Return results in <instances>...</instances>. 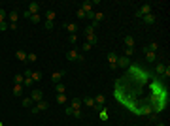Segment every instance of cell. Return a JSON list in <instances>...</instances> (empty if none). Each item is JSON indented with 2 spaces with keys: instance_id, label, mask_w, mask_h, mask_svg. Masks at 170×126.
Wrapping results in <instances>:
<instances>
[{
  "instance_id": "obj_26",
  "label": "cell",
  "mask_w": 170,
  "mask_h": 126,
  "mask_svg": "<svg viewBox=\"0 0 170 126\" xmlns=\"http://www.w3.org/2000/svg\"><path fill=\"white\" fill-rule=\"evenodd\" d=\"M21 106H23V107H32L34 102L30 100V96H28V98H23V100H21Z\"/></svg>"
},
{
  "instance_id": "obj_27",
  "label": "cell",
  "mask_w": 170,
  "mask_h": 126,
  "mask_svg": "<svg viewBox=\"0 0 170 126\" xmlns=\"http://www.w3.org/2000/svg\"><path fill=\"white\" fill-rule=\"evenodd\" d=\"M42 77H44V75H42V72H32V74H30V79H32V83L42 81Z\"/></svg>"
},
{
  "instance_id": "obj_33",
  "label": "cell",
  "mask_w": 170,
  "mask_h": 126,
  "mask_svg": "<svg viewBox=\"0 0 170 126\" xmlns=\"http://www.w3.org/2000/svg\"><path fill=\"white\" fill-rule=\"evenodd\" d=\"M132 55H134V49H131V47H125L123 57H132Z\"/></svg>"
},
{
  "instance_id": "obj_41",
  "label": "cell",
  "mask_w": 170,
  "mask_h": 126,
  "mask_svg": "<svg viewBox=\"0 0 170 126\" xmlns=\"http://www.w3.org/2000/svg\"><path fill=\"white\" fill-rule=\"evenodd\" d=\"M155 126H166L165 122H157V124H155Z\"/></svg>"
},
{
  "instance_id": "obj_22",
  "label": "cell",
  "mask_w": 170,
  "mask_h": 126,
  "mask_svg": "<svg viewBox=\"0 0 170 126\" xmlns=\"http://www.w3.org/2000/svg\"><path fill=\"white\" fill-rule=\"evenodd\" d=\"M38 60V55L36 53H27V64H34Z\"/></svg>"
},
{
  "instance_id": "obj_42",
  "label": "cell",
  "mask_w": 170,
  "mask_h": 126,
  "mask_svg": "<svg viewBox=\"0 0 170 126\" xmlns=\"http://www.w3.org/2000/svg\"><path fill=\"white\" fill-rule=\"evenodd\" d=\"M0 126H4V122H2V121H0Z\"/></svg>"
},
{
  "instance_id": "obj_39",
  "label": "cell",
  "mask_w": 170,
  "mask_h": 126,
  "mask_svg": "<svg viewBox=\"0 0 170 126\" xmlns=\"http://www.w3.org/2000/svg\"><path fill=\"white\" fill-rule=\"evenodd\" d=\"M65 113H66V115H72V107L66 106V107H65Z\"/></svg>"
},
{
  "instance_id": "obj_40",
  "label": "cell",
  "mask_w": 170,
  "mask_h": 126,
  "mask_svg": "<svg viewBox=\"0 0 170 126\" xmlns=\"http://www.w3.org/2000/svg\"><path fill=\"white\" fill-rule=\"evenodd\" d=\"M162 75H165V77H170V68L166 66V70H165V74H162Z\"/></svg>"
},
{
  "instance_id": "obj_14",
  "label": "cell",
  "mask_w": 170,
  "mask_h": 126,
  "mask_svg": "<svg viewBox=\"0 0 170 126\" xmlns=\"http://www.w3.org/2000/svg\"><path fill=\"white\" fill-rule=\"evenodd\" d=\"M81 106L95 107V98H93V96H81Z\"/></svg>"
},
{
  "instance_id": "obj_24",
  "label": "cell",
  "mask_w": 170,
  "mask_h": 126,
  "mask_svg": "<svg viewBox=\"0 0 170 126\" xmlns=\"http://www.w3.org/2000/svg\"><path fill=\"white\" fill-rule=\"evenodd\" d=\"M28 19H30V23H34V25H36V23H40V21L44 19V11H42V13H36V15H30Z\"/></svg>"
},
{
  "instance_id": "obj_32",
  "label": "cell",
  "mask_w": 170,
  "mask_h": 126,
  "mask_svg": "<svg viewBox=\"0 0 170 126\" xmlns=\"http://www.w3.org/2000/svg\"><path fill=\"white\" fill-rule=\"evenodd\" d=\"M76 15H77V19H87V13H85L81 8H77V11H76Z\"/></svg>"
},
{
  "instance_id": "obj_2",
  "label": "cell",
  "mask_w": 170,
  "mask_h": 126,
  "mask_svg": "<svg viewBox=\"0 0 170 126\" xmlns=\"http://www.w3.org/2000/svg\"><path fill=\"white\" fill-rule=\"evenodd\" d=\"M42 11H44V8H42V4H40V2H30L28 10L23 13V17H25V19H28L30 15H36V13H42Z\"/></svg>"
},
{
  "instance_id": "obj_29",
  "label": "cell",
  "mask_w": 170,
  "mask_h": 126,
  "mask_svg": "<svg viewBox=\"0 0 170 126\" xmlns=\"http://www.w3.org/2000/svg\"><path fill=\"white\" fill-rule=\"evenodd\" d=\"M13 81H15V85H23V81H25V75H23V74H15V77H13Z\"/></svg>"
},
{
  "instance_id": "obj_20",
  "label": "cell",
  "mask_w": 170,
  "mask_h": 126,
  "mask_svg": "<svg viewBox=\"0 0 170 126\" xmlns=\"http://www.w3.org/2000/svg\"><path fill=\"white\" fill-rule=\"evenodd\" d=\"M144 51H151V53H157V51H159V44H157V41H151L150 45H146V47H144Z\"/></svg>"
},
{
  "instance_id": "obj_34",
  "label": "cell",
  "mask_w": 170,
  "mask_h": 126,
  "mask_svg": "<svg viewBox=\"0 0 170 126\" xmlns=\"http://www.w3.org/2000/svg\"><path fill=\"white\" fill-rule=\"evenodd\" d=\"M8 28H10V23H8V21L0 23V32H4V30H8Z\"/></svg>"
},
{
  "instance_id": "obj_3",
  "label": "cell",
  "mask_w": 170,
  "mask_h": 126,
  "mask_svg": "<svg viewBox=\"0 0 170 126\" xmlns=\"http://www.w3.org/2000/svg\"><path fill=\"white\" fill-rule=\"evenodd\" d=\"M70 107H72V115L76 118L81 117V98H74L72 102H70Z\"/></svg>"
},
{
  "instance_id": "obj_4",
  "label": "cell",
  "mask_w": 170,
  "mask_h": 126,
  "mask_svg": "<svg viewBox=\"0 0 170 126\" xmlns=\"http://www.w3.org/2000/svg\"><path fill=\"white\" fill-rule=\"evenodd\" d=\"M47 107H49V102H47V100H40V102H36V104L30 107V113H32V115H38L40 111H46Z\"/></svg>"
},
{
  "instance_id": "obj_16",
  "label": "cell",
  "mask_w": 170,
  "mask_h": 126,
  "mask_svg": "<svg viewBox=\"0 0 170 126\" xmlns=\"http://www.w3.org/2000/svg\"><path fill=\"white\" fill-rule=\"evenodd\" d=\"M17 19H19V13H17L15 10H13V11H8V23H10V25H17V23H15Z\"/></svg>"
},
{
  "instance_id": "obj_9",
  "label": "cell",
  "mask_w": 170,
  "mask_h": 126,
  "mask_svg": "<svg viewBox=\"0 0 170 126\" xmlns=\"http://www.w3.org/2000/svg\"><path fill=\"white\" fill-rule=\"evenodd\" d=\"M102 19H104V13H102V11H95V13H93V19H91V26H93V28H96V26L100 25Z\"/></svg>"
},
{
  "instance_id": "obj_1",
  "label": "cell",
  "mask_w": 170,
  "mask_h": 126,
  "mask_svg": "<svg viewBox=\"0 0 170 126\" xmlns=\"http://www.w3.org/2000/svg\"><path fill=\"white\" fill-rule=\"evenodd\" d=\"M44 17H46V30H53L55 17H57V11H55V8H47V10L44 11Z\"/></svg>"
},
{
  "instance_id": "obj_28",
  "label": "cell",
  "mask_w": 170,
  "mask_h": 126,
  "mask_svg": "<svg viewBox=\"0 0 170 126\" xmlns=\"http://www.w3.org/2000/svg\"><path fill=\"white\" fill-rule=\"evenodd\" d=\"M55 90H57V94H66V87L62 85V83H57V85H55Z\"/></svg>"
},
{
  "instance_id": "obj_25",
  "label": "cell",
  "mask_w": 170,
  "mask_h": 126,
  "mask_svg": "<svg viewBox=\"0 0 170 126\" xmlns=\"http://www.w3.org/2000/svg\"><path fill=\"white\" fill-rule=\"evenodd\" d=\"M123 41H125V45H127V47L134 49V38H132V36H125V38H123Z\"/></svg>"
},
{
  "instance_id": "obj_37",
  "label": "cell",
  "mask_w": 170,
  "mask_h": 126,
  "mask_svg": "<svg viewBox=\"0 0 170 126\" xmlns=\"http://www.w3.org/2000/svg\"><path fill=\"white\" fill-rule=\"evenodd\" d=\"M91 47H93V45H91V44H87V41H85V44L81 45V51H91Z\"/></svg>"
},
{
  "instance_id": "obj_23",
  "label": "cell",
  "mask_w": 170,
  "mask_h": 126,
  "mask_svg": "<svg viewBox=\"0 0 170 126\" xmlns=\"http://www.w3.org/2000/svg\"><path fill=\"white\" fill-rule=\"evenodd\" d=\"M165 70H166V66L162 64V62H155V72H157L159 75H162V74H165Z\"/></svg>"
},
{
  "instance_id": "obj_11",
  "label": "cell",
  "mask_w": 170,
  "mask_h": 126,
  "mask_svg": "<svg viewBox=\"0 0 170 126\" xmlns=\"http://www.w3.org/2000/svg\"><path fill=\"white\" fill-rule=\"evenodd\" d=\"M66 75L65 70H59V72H53L51 74V81H53V85H57V83H61V79Z\"/></svg>"
},
{
  "instance_id": "obj_6",
  "label": "cell",
  "mask_w": 170,
  "mask_h": 126,
  "mask_svg": "<svg viewBox=\"0 0 170 126\" xmlns=\"http://www.w3.org/2000/svg\"><path fill=\"white\" fill-rule=\"evenodd\" d=\"M85 38H87V44H91V45H95L96 44V36H95V28L93 26H85Z\"/></svg>"
},
{
  "instance_id": "obj_38",
  "label": "cell",
  "mask_w": 170,
  "mask_h": 126,
  "mask_svg": "<svg viewBox=\"0 0 170 126\" xmlns=\"http://www.w3.org/2000/svg\"><path fill=\"white\" fill-rule=\"evenodd\" d=\"M76 40H77L76 34H70V36H68V41H70V44H76Z\"/></svg>"
},
{
  "instance_id": "obj_21",
  "label": "cell",
  "mask_w": 170,
  "mask_h": 126,
  "mask_svg": "<svg viewBox=\"0 0 170 126\" xmlns=\"http://www.w3.org/2000/svg\"><path fill=\"white\" fill-rule=\"evenodd\" d=\"M65 28L68 30V34H76L77 32V25L76 23H65Z\"/></svg>"
},
{
  "instance_id": "obj_7",
  "label": "cell",
  "mask_w": 170,
  "mask_h": 126,
  "mask_svg": "<svg viewBox=\"0 0 170 126\" xmlns=\"http://www.w3.org/2000/svg\"><path fill=\"white\" fill-rule=\"evenodd\" d=\"M147 13H151V4H142L136 10V19H142L144 15H147Z\"/></svg>"
},
{
  "instance_id": "obj_17",
  "label": "cell",
  "mask_w": 170,
  "mask_h": 126,
  "mask_svg": "<svg viewBox=\"0 0 170 126\" xmlns=\"http://www.w3.org/2000/svg\"><path fill=\"white\" fill-rule=\"evenodd\" d=\"M15 57L19 62H23V64L27 66V51H23V49H19V51H15Z\"/></svg>"
},
{
  "instance_id": "obj_36",
  "label": "cell",
  "mask_w": 170,
  "mask_h": 126,
  "mask_svg": "<svg viewBox=\"0 0 170 126\" xmlns=\"http://www.w3.org/2000/svg\"><path fill=\"white\" fill-rule=\"evenodd\" d=\"M30 85H32V79H30V77H25V81H23V87L27 88V87H30Z\"/></svg>"
},
{
  "instance_id": "obj_35",
  "label": "cell",
  "mask_w": 170,
  "mask_h": 126,
  "mask_svg": "<svg viewBox=\"0 0 170 126\" xmlns=\"http://www.w3.org/2000/svg\"><path fill=\"white\" fill-rule=\"evenodd\" d=\"M100 121H108V111H106V107L100 111Z\"/></svg>"
},
{
  "instance_id": "obj_8",
  "label": "cell",
  "mask_w": 170,
  "mask_h": 126,
  "mask_svg": "<svg viewBox=\"0 0 170 126\" xmlns=\"http://www.w3.org/2000/svg\"><path fill=\"white\" fill-rule=\"evenodd\" d=\"M93 98H95V107H93V109H96V111H102V109H104L106 96H104V94H96V96H93Z\"/></svg>"
},
{
  "instance_id": "obj_30",
  "label": "cell",
  "mask_w": 170,
  "mask_h": 126,
  "mask_svg": "<svg viewBox=\"0 0 170 126\" xmlns=\"http://www.w3.org/2000/svg\"><path fill=\"white\" fill-rule=\"evenodd\" d=\"M55 100H57V104H66L68 102V96L66 94H57Z\"/></svg>"
},
{
  "instance_id": "obj_10",
  "label": "cell",
  "mask_w": 170,
  "mask_h": 126,
  "mask_svg": "<svg viewBox=\"0 0 170 126\" xmlns=\"http://www.w3.org/2000/svg\"><path fill=\"white\" fill-rule=\"evenodd\" d=\"M30 100L36 104V102H40V100H44V92H42L40 88H34V90H30Z\"/></svg>"
},
{
  "instance_id": "obj_31",
  "label": "cell",
  "mask_w": 170,
  "mask_h": 126,
  "mask_svg": "<svg viewBox=\"0 0 170 126\" xmlns=\"http://www.w3.org/2000/svg\"><path fill=\"white\" fill-rule=\"evenodd\" d=\"M4 21H8V11L0 8V23H4Z\"/></svg>"
},
{
  "instance_id": "obj_13",
  "label": "cell",
  "mask_w": 170,
  "mask_h": 126,
  "mask_svg": "<svg viewBox=\"0 0 170 126\" xmlns=\"http://www.w3.org/2000/svg\"><path fill=\"white\" fill-rule=\"evenodd\" d=\"M127 66H131V58L119 55V57H117V68H127Z\"/></svg>"
},
{
  "instance_id": "obj_18",
  "label": "cell",
  "mask_w": 170,
  "mask_h": 126,
  "mask_svg": "<svg viewBox=\"0 0 170 126\" xmlns=\"http://www.w3.org/2000/svg\"><path fill=\"white\" fill-rule=\"evenodd\" d=\"M157 53H151V51H146V60L150 62V64H155V62H157Z\"/></svg>"
},
{
  "instance_id": "obj_5",
  "label": "cell",
  "mask_w": 170,
  "mask_h": 126,
  "mask_svg": "<svg viewBox=\"0 0 170 126\" xmlns=\"http://www.w3.org/2000/svg\"><path fill=\"white\" fill-rule=\"evenodd\" d=\"M66 58L70 60V62H74V60H77V62H83L85 60V57L81 53H77L76 49H70V51H66Z\"/></svg>"
},
{
  "instance_id": "obj_12",
  "label": "cell",
  "mask_w": 170,
  "mask_h": 126,
  "mask_svg": "<svg viewBox=\"0 0 170 126\" xmlns=\"http://www.w3.org/2000/svg\"><path fill=\"white\" fill-rule=\"evenodd\" d=\"M117 57H119L117 53H108V66H110L112 70L117 68Z\"/></svg>"
},
{
  "instance_id": "obj_19",
  "label": "cell",
  "mask_w": 170,
  "mask_h": 126,
  "mask_svg": "<svg viewBox=\"0 0 170 126\" xmlns=\"http://www.w3.org/2000/svg\"><path fill=\"white\" fill-rule=\"evenodd\" d=\"M23 92H25V87L23 85H15V83H13V96H23Z\"/></svg>"
},
{
  "instance_id": "obj_15",
  "label": "cell",
  "mask_w": 170,
  "mask_h": 126,
  "mask_svg": "<svg viewBox=\"0 0 170 126\" xmlns=\"http://www.w3.org/2000/svg\"><path fill=\"white\" fill-rule=\"evenodd\" d=\"M142 21H144L146 25H155V23H157V17H155L153 13H147V15L142 17Z\"/></svg>"
}]
</instances>
